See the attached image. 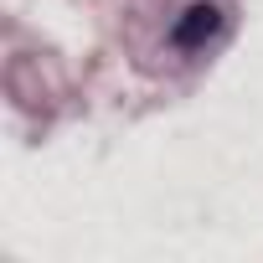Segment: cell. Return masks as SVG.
<instances>
[{"label":"cell","instance_id":"6da1fadb","mask_svg":"<svg viewBox=\"0 0 263 263\" xmlns=\"http://www.w3.org/2000/svg\"><path fill=\"white\" fill-rule=\"evenodd\" d=\"M217 26H222V11L212 6V0H196V6H186V11H181V21L171 26V47L196 52V47H206V42L217 36Z\"/></svg>","mask_w":263,"mask_h":263}]
</instances>
